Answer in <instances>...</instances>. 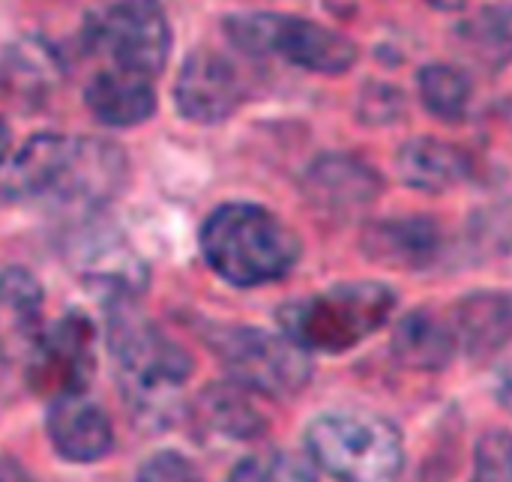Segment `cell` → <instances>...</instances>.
<instances>
[{
  "label": "cell",
  "mask_w": 512,
  "mask_h": 482,
  "mask_svg": "<svg viewBox=\"0 0 512 482\" xmlns=\"http://www.w3.org/2000/svg\"><path fill=\"white\" fill-rule=\"evenodd\" d=\"M0 306L21 324H33L42 309V288L39 282L18 267L0 273Z\"/></svg>",
  "instance_id": "603a6c76"
},
{
  "label": "cell",
  "mask_w": 512,
  "mask_h": 482,
  "mask_svg": "<svg viewBox=\"0 0 512 482\" xmlns=\"http://www.w3.org/2000/svg\"><path fill=\"white\" fill-rule=\"evenodd\" d=\"M84 96L90 114L105 126H138L156 111L153 78L123 69H99Z\"/></svg>",
  "instance_id": "4fadbf2b"
},
{
  "label": "cell",
  "mask_w": 512,
  "mask_h": 482,
  "mask_svg": "<svg viewBox=\"0 0 512 482\" xmlns=\"http://www.w3.org/2000/svg\"><path fill=\"white\" fill-rule=\"evenodd\" d=\"M9 129H6V123L0 120V165H3V159H6V153H9Z\"/></svg>",
  "instance_id": "f1b7e54d"
},
{
  "label": "cell",
  "mask_w": 512,
  "mask_h": 482,
  "mask_svg": "<svg viewBox=\"0 0 512 482\" xmlns=\"http://www.w3.org/2000/svg\"><path fill=\"white\" fill-rule=\"evenodd\" d=\"M306 444L312 462L339 482H396L405 462L399 432L372 414H324Z\"/></svg>",
  "instance_id": "277c9868"
},
{
  "label": "cell",
  "mask_w": 512,
  "mask_h": 482,
  "mask_svg": "<svg viewBox=\"0 0 512 482\" xmlns=\"http://www.w3.org/2000/svg\"><path fill=\"white\" fill-rule=\"evenodd\" d=\"M204 261L225 282L255 288L279 282L300 258L294 231L258 204H225L201 228Z\"/></svg>",
  "instance_id": "6da1fadb"
},
{
  "label": "cell",
  "mask_w": 512,
  "mask_h": 482,
  "mask_svg": "<svg viewBox=\"0 0 512 482\" xmlns=\"http://www.w3.org/2000/svg\"><path fill=\"white\" fill-rule=\"evenodd\" d=\"M471 482H512V432L492 429L477 441Z\"/></svg>",
  "instance_id": "cb8c5ba5"
},
{
  "label": "cell",
  "mask_w": 512,
  "mask_h": 482,
  "mask_svg": "<svg viewBox=\"0 0 512 482\" xmlns=\"http://www.w3.org/2000/svg\"><path fill=\"white\" fill-rule=\"evenodd\" d=\"M399 177L420 192H447L468 177V156L438 138H414L399 150Z\"/></svg>",
  "instance_id": "e0dca14e"
},
{
  "label": "cell",
  "mask_w": 512,
  "mask_h": 482,
  "mask_svg": "<svg viewBox=\"0 0 512 482\" xmlns=\"http://www.w3.org/2000/svg\"><path fill=\"white\" fill-rule=\"evenodd\" d=\"M396 309L387 285L354 282L297 300L279 312L282 333L303 351L342 354L381 330Z\"/></svg>",
  "instance_id": "3957f363"
},
{
  "label": "cell",
  "mask_w": 512,
  "mask_h": 482,
  "mask_svg": "<svg viewBox=\"0 0 512 482\" xmlns=\"http://www.w3.org/2000/svg\"><path fill=\"white\" fill-rule=\"evenodd\" d=\"M453 330L459 348L477 360L512 357V294L510 291H477L465 297L453 312Z\"/></svg>",
  "instance_id": "8fae6325"
},
{
  "label": "cell",
  "mask_w": 512,
  "mask_h": 482,
  "mask_svg": "<svg viewBox=\"0 0 512 482\" xmlns=\"http://www.w3.org/2000/svg\"><path fill=\"white\" fill-rule=\"evenodd\" d=\"M108 345L132 408L144 414L168 411L192 375V360L138 312L132 294H117L108 303Z\"/></svg>",
  "instance_id": "7a4b0ae2"
},
{
  "label": "cell",
  "mask_w": 512,
  "mask_h": 482,
  "mask_svg": "<svg viewBox=\"0 0 512 482\" xmlns=\"http://www.w3.org/2000/svg\"><path fill=\"white\" fill-rule=\"evenodd\" d=\"M60 78L54 51L36 39H24L0 60V84L15 102H42Z\"/></svg>",
  "instance_id": "ac0fdd59"
},
{
  "label": "cell",
  "mask_w": 512,
  "mask_h": 482,
  "mask_svg": "<svg viewBox=\"0 0 512 482\" xmlns=\"http://www.w3.org/2000/svg\"><path fill=\"white\" fill-rule=\"evenodd\" d=\"M429 6H435V9H444V12H453V9H462L465 6V0H426Z\"/></svg>",
  "instance_id": "83f0119b"
},
{
  "label": "cell",
  "mask_w": 512,
  "mask_h": 482,
  "mask_svg": "<svg viewBox=\"0 0 512 482\" xmlns=\"http://www.w3.org/2000/svg\"><path fill=\"white\" fill-rule=\"evenodd\" d=\"M231 381L264 396H294L309 381L306 351L288 336H273L252 327H231L210 339Z\"/></svg>",
  "instance_id": "52a82bcc"
},
{
  "label": "cell",
  "mask_w": 512,
  "mask_h": 482,
  "mask_svg": "<svg viewBox=\"0 0 512 482\" xmlns=\"http://www.w3.org/2000/svg\"><path fill=\"white\" fill-rule=\"evenodd\" d=\"M228 482H315V471L300 456L270 453V456L243 459Z\"/></svg>",
  "instance_id": "7402d4cb"
},
{
  "label": "cell",
  "mask_w": 512,
  "mask_h": 482,
  "mask_svg": "<svg viewBox=\"0 0 512 482\" xmlns=\"http://www.w3.org/2000/svg\"><path fill=\"white\" fill-rule=\"evenodd\" d=\"M246 99V81L231 57L198 48L180 69L174 84V102L186 120L219 123L231 117Z\"/></svg>",
  "instance_id": "ba28073f"
},
{
  "label": "cell",
  "mask_w": 512,
  "mask_h": 482,
  "mask_svg": "<svg viewBox=\"0 0 512 482\" xmlns=\"http://www.w3.org/2000/svg\"><path fill=\"white\" fill-rule=\"evenodd\" d=\"M243 387L228 384V387H213L204 393L201 399V420L219 432L222 438H234V441H246L255 438L264 429V420L258 417V411L246 402V396L240 393Z\"/></svg>",
  "instance_id": "ffe728a7"
},
{
  "label": "cell",
  "mask_w": 512,
  "mask_h": 482,
  "mask_svg": "<svg viewBox=\"0 0 512 482\" xmlns=\"http://www.w3.org/2000/svg\"><path fill=\"white\" fill-rule=\"evenodd\" d=\"M420 99L441 120H462L471 102V81L456 66L432 63L420 72Z\"/></svg>",
  "instance_id": "44dd1931"
},
{
  "label": "cell",
  "mask_w": 512,
  "mask_h": 482,
  "mask_svg": "<svg viewBox=\"0 0 512 482\" xmlns=\"http://www.w3.org/2000/svg\"><path fill=\"white\" fill-rule=\"evenodd\" d=\"M75 156V141L60 135L30 138L6 171V192L12 198L57 195Z\"/></svg>",
  "instance_id": "5bb4252c"
},
{
  "label": "cell",
  "mask_w": 512,
  "mask_h": 482,
  "mask_svg": "<svg viewBox=\"0 0 512 482\" xmlns=\"http://www.w3.org/2000/svg\"><path fill=\"white\" fill-rule=\"evenodd\" d=\"M366 252L375 261L417 270V267H426V264H432L438 258L441 231H438L435 222H429L423 216L378 222L366 234Z\"/></svg>",
  "instance_id": "2e32d148"
},
{
  "label": "cell",
  "mask_w": 512,
  "mask_h": 482,
  "mask_svg": "<svg viewBox=\"0 0 512 482\" xmlns=\"http://www.w3.org/2000/svg\"><path fill=\"white\" fill-rule=\"evenodd\" d=\"M231 42L246 54H273L300 69L339 75L357 63V45L324 24L294 15H270V12H249L234 15L225 24Z\"/></svg>",
  "instance_id": "5b68a950"
},
{
  "label": "cell",
  "mask_w": 512,
  "mask_h": 482,
  "mask_svg": "<svg viewBox=\"0 0 512 482\" xmlns=\"http://www.w3.org/2000/svg\"><path fill=\"white\" fill-rule=\"evenodd\" d=\"M48 438L69 462H99L114 447V432L105 411L78 396L54 399L48 411Z\"/></svg>",
  "instance_id": "7c38bea8"
},
{
  "label": "cell",
  "mask_w": 512,
  "mask_h": 482,
  "mask_svg": "<svg viewBox=\"0 0 512 482\" xmlns=\"http://www.w3.org/2000/svg\"><path fill=\"white\" fill-rule=\"evenodd\" d=\"M93 375V327L81 312L54 324L30 360V381L36 390L60 396H78Z\"/></svg>",
  "instance_id": "9c48e42d"
},
{
  "label": "cell",
  "mask_w": 512,
  "mask_h": 482,
  "mask_svg": "<svg viewBox=\"0 0 512 482\" xmlns=\"http://www.w3.org/2000/svg\"><path fill=\"white\" fill-rule=\"evenodd\" d=\"M87 45L108 69L156 78L165 69L171 27L159 0H108L87 24Z\"/></svg>",
  "instance_id": "8992f818"
},
{
  "label": "cell",
  "mask_w": 512,
  "mask_h": 482,
  "mask_svg": "<svg viewBox=\"0 0 512 482\" xmlns=\"http://www.w3.org/2000/svg\"><path fill=\"white\" fill-rule=\"evenodd\" d=\"M456 348L459 342H456L453 321L429 309L405 315L393 333V354L408 369H420V372L444 369L453 360Z\"/></svg>",
  "instance_id": "9a60e30c"
},
{
  "label": "cell",
  "mask_w": 512,
  "mask_h": 482,
  "mask_svg": "<svg viewBox=\"0 0 512 482\" xmlns=\"http://www.w3.org/2000/svg\"><path fill=\"white\" fill-rule=\"evenodd\" d=\"M462 42L474 63L483 69H501L512 60V3L480 9L462 24Z\"/></svg>",
  "instance_id": "d6986e66"
},
{
  "label": "cell",
  "mask_w": 512,
  "mask_h": 482,
  "mask_svg": "<svg viewBox=\"0 0 512 482\" xmlns=\"http://www.w3.org/2000/svg\"><path fill=\"white\" fill-rule=\"evenodd\" d=\"M138 482H204L198 468L180 453H156L144 462Z\"/></svg>",
  "instance_id": "d4e9b609"
},
{
  "label": "cell",
  "mask_w": 512,
  "mask_h": 482,
  "mask_svg": "<svg viewBox=\"0 0 512 482\" xmlns=\"http://www.w3.org/2000/svg\"><path fill=\"white\" fill-rule=\"evenodd\" d=\"M0 482H21V471L9 459H0Z\"/></svg>",
  "instance_id": "4316f807"
},
{
  "label": "cell",
  "mask_w": 512,
  "mask_h": 482,
  "mask_svg": "<svg viewBox=\"0 0 512 482\" xmlns=\"http://www.w3.org/2000/svg\"><path fill=\"white\" fill-rule=\"evenodd\" d=\"M303 189L315 210L348 219V216L366 210L378 198L381 177L372 165H366L354 156L330 153V156H321L306 171Z\"/></svg>",
  "instance_id": "30bf717a"
},
{
  "label": "cell",
  "mask_w": 512,
  "mask_h": 482,
  "mask_svg": "<svg viewBox=\"0 0 512 482\" xmlns=\"http://www.w3.org/2000/svg\"><path fill=\"white\" fill-rule=\"evenodd\" d=\"M498 399L512 411V357H507V363L498 372Z\"/></svg>",
  "instance_id": "484cf974"
}]
</instances>
